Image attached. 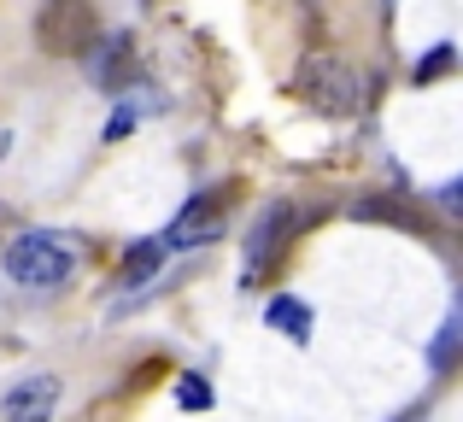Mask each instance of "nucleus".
<instances>
[{"instance_id": "1", "label": "nucleus", "mask_w": 463, "mask_h": 422, "mask_svg": "<svg viewBox=\"0 0 463 422\" xmlns=\"http://www.w3.org/2000/svg\"><path fill=\"white\" fill-rule=\"evenodd\" d=\"M100 42V12L94 0H42L35 12V47L53 59H82Z\"/></svg>"}, {"instance_id": "2", "label": "nucleus", "mask_w": 463, "mask_h": 422, "mask_svg": "<svg viewBox=\"0 0 463 422\" xmlns=\"http://www.w3.org/2000/svg\"><path fill=\"white\" fill-rule=\"evenodd\" d=\"M6 270H12V282H24V287H59L77 270V247H71L65 235L30 229V235H18L6 247Z\"/></svg>"}, {"instance_id": "3", "label": "nucleus", "mask_w": 463, "mask_h": 422, "mask_svg": "<svg viewBox=\"0 0 463 422\" xmlns=\"http://www.w3.org/2000/svg\"><path fill=\"white\" fill-rule=\"evenodd\" d=\"M299 94L328 117H346V112L364 106V82L352 77L340 59H306V65H299Z\"/></svg>"}, {"instance_id": "4", "label": "nucleus", "mask_w": 463, "mask_h": 422, "mask_svg": "<svg viewBox=\"0 0 463 422\" xmlns=\"http://www.w3.org/2000/svg\"><path fill=\"white\" fill-rule=\"evenodd\" d=\"M59 411V376H24L0 393V422H53Z\"/></svg>"}, {"instance_id": "5", "label": "nucleus", "mask_w": 463, "mask_h": 422, "mask_svg": "<svg viewBox=\"0 0 463 422\" xmlns=\"http://www.w3.org/2000/svg\"><path fill=\"white\" fill-rule=\"evenodd\" d=\"M205 240H217V206L212 200H188L176 211V223L165 229V247H205Z\"/></svg>"}, {"instance_id": "6", "label": "nucleus", "mask_w": 463, "mask_h": 422, "mask_svg": "<svg viewBox=\"0 0 463 422\" xmlns=\"http://www.w3.org/2000/svg\"><path fill=\"white\" fill-rule=\"evenodd\" d=\"M89 53H94V82L118 94V89L129 82V59H136V42H129V35H112L106 47H89Z\"/></svg>"}, {"instance_id": "7", "label": "nucleus", "mask_w": 463, "mask_h": 422, "mask_svg": "<svg viewBox=\"0 0 463 422\" xmlns=\"http://www.w3.org/2000/svg\"><path fill=\"white\" fill-rule=\"evenodd\" d=\"M288 223H294V211H288V206H270V211L259 217V229H252V247H247V276H259V270H264L270 247H282Z\"/></svg>"}, {"instance_id": "8", "label": "nucleus", "mask_w": 463, "mask_h": 422, "mask_svg": "<svg viewBox=\"0 0 463 422\" xmlns=\"http://www.w3.org/2000/svg\"><path fill=\"white\" fill-rule=\"evenodd\" d=\"M270 329H282L288 341L306 346L311 341V305H306V299H294V294H276L270 299Z\"/></svg>"}, {"instance_id": "9", "label": "nucleus", "mask_w": 463, "mask_h": 422, "mask_svg": "<svg viewBox=\"0 0 463 422\" xmlns=\"http://www.w3.org/2000/svg\"><path fill=\"white\" fill-rule=\"evenodd\" d=\"M165 240H147V247H136V252H129V258H124V282L129 287H141V282H147V276L158 270V264H165Z\"/></svg>"}, {"instance_id": "10", "label": "nucleus", "mask_w": 463, "mask_h": 422, "mask_svg": "<svg viewBox=\"0 0 463 422\" xmlns=\"http://www.w3.org/2000/svg\"><path fill=\"white\" fill-rule=\"evenodd\" d=\"M352 217H358V223H399V229H417V217H411L405 206H393V200H358V206H352Z\"/></svg>"}, {"instance_id": "11", "label": "nucleus", "mask_w": 463, "mask_h": 422, "mask_svg": "<svg viewBox=\"0 0 463 422\" xmlns=\"http://www.w3.org/2000/svg\"><path fill=\"white\" fill-rule=\"evenodd\" d=\"M452 65H458V47H452V42H440V47H434V53L417 65V70H411V77H417V89H429V82H440Z\"/></svg>"}, {"instance_id": "12", "label": "nucleus", "mask_w": 463, "mask_h": 422, "mask_svg": "<svg viewBox=\"0 0 463 422\" xmlns=\"http://www.w3.org/2000/svg\"><path fill=\"white\" fill-rule=\"evenodd\" d=\"M176 405H188V411H212V388H205L200 376H182L176 381Z\"/></svg>"}, {"instance_id": "13", "label": "nucleus", "mask_w": 463, "mask_h": 422, "mask_svg": "<svg viewBox=\"0 0 463 422\" xmlns=\"http://www.w3.org/2000/svg\"><path fill=\"white\" fill-rule=\"evenodd\" d=\"M399 422H411V417H399Z\"/></svg>"}]
</instances>
